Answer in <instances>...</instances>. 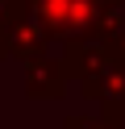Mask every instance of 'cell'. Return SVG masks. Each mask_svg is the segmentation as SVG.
Wrapping results in <instances>:
<instances>
[{"label": "cell", "instance_id": "1", "mask_svg": "<svg viewBox=\"0 0 125 129\" xmlns=\"http://www.w3.org/2000/svg\"><path fill=\"white\" fill-rule=\"evenodd\" d=\"M33 17L50 29V38L108 34L121 21V0H29Z\"/></svg>", "mask_w": 125, "mask_h": 129}, {"label": "cell", "instance_id": "2", "mask_svg": "<svg viewBox=\"0 0 125 129\" xmlns=\"http://www.w3.org/2000/svg\"><path fill=\"white\" fill-rule=\"evenodd\" d=\"M79 87H83V96H92V100L104 104L108 117L125 121V54L121 50H117L104 67H96L92 75H83Z\"/></svg>", "mask_w": 125, "mask_h": 129}, {"label": "cell", "instance_id": "3", "mask_svg": "<svg viewBox=\"0 0 125 129\" xmlns=\"http://www.w3.org/2000/svg\"><path fill=\"white\" fill-rule=\"evenodd\" d=\"M67 83H71V71H67L63 58L38 54V58L25 62V92H29L33 100H58V96L67 92Z\"/></svg>", "mask_w": 125, "mask_h": 129}, {"label": "cell", "instance_id": "4", "mask_svg": "<svg viewBox=\"0 0 125 129\" xmlns=\"http://www.w3.org/2000/svg\"><path fill=\"white\" fill-rule=\"evenodd\" d=\"M8 54L13 58H21V62H29V58H38V54H46V42H50V29L42 25L38 17H33V9H25L21 17L8 25Z\"/></svg>", "mask_w": 125, "mask_h": 129}, {"label": "cell", "instance_id": "5", "mask_svg": "<svg viewBox=\"0 0 125 129\" xmlns=\"http://www.w3.org/2000/svg\"><path fill=\"white\" fill-rule=\"evenodd\" d=\"M25 9H29V0H0V58H4V54H8V25H13V21L17 17H21V13Z\"/></svg>", "mask_w": 125, "mask_h": 129}, {"label": "cell", "instance_id": "6", "mask_svg": "<svg viewBox=\"0 0 125 129\" xmlns=\"http://www.w3.org/2000/svg\"><path fill=\"white\" fill-rule=\"evenodd\" d=\"M63 129H121V121L117 117H67V125Z\"/></svg>", "mask_w": 125, "mask_h": 129}]
</instances>
